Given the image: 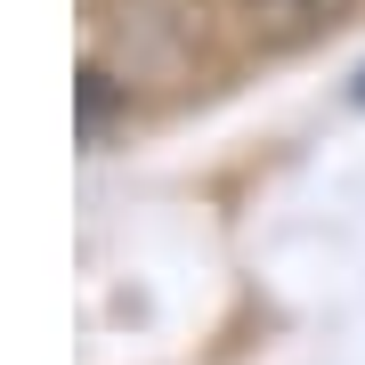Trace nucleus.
Masks as SVG:
<instances>
[{
  "label": "nucleus",
  "instance_id": "1",
  "mask_svg": "<svg viewBox=\"0 0 365 365\" xmlns=\"http://www.w3.org/2000/svg\"><path fill=\"white\" fill-rule=\"evenodd\" d=\"M211 57V0H98L90 9V57L81 66L106 73L130 98H170L203 73Z\"/></svg>",
  "mask_w": 365,
  "mask_h": 365
},
{
  "label": "nucleus",
  "instance_id": "2",
  "mask_svg": "<svg viewBox=\"0 0 365 365\" xmlns=\"http://www.w3.org/2000/svg\"><path fill=\"white\" fill-rule=\"evenodd\" d=\"M341 16H349V0H235V25L252 49H300Z\"/></svg>",
  "mask_w": 365,
  "mask_h": 365
},
{
  "label": "nucleus",
  "instance_id": "3",
  "mask_svg": "<svg viewBox=\"0 0 365 365\" xmlns=\"http://www.w3.org/2000/svg\"><path fill=\"white\" fill-rule=\"evenodd\" d=\"M357 106H365V73H357Z\"/></svg>",
  "mask_w": 365,
  "mask_h": 365
}]
</instances>
